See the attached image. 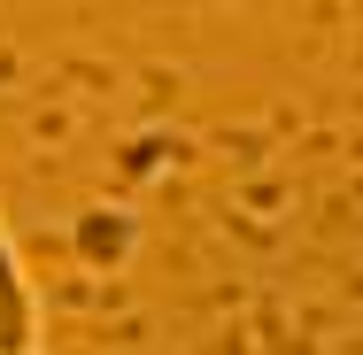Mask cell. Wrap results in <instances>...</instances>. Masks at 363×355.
Wrapping results in <instances>:
<instances>
[{"label": "cell", "mask_w": 363, "mask_h": 355, "mask_svg": "<svg viewBox=\"0 0 363 355\" xmlns=\"http://www.w3.org/2000/svg\"><path fill=\"white\" fill-rule=\"evenodd\" d=\"M39 348V286L16 255V232H8V209H0V355Z\"/></svg>", "instance_id": "cell-1"}, {"label": "cell", "mask_w": 363, "mask_h": 355, "mask_svg": "<svg viewBox=\"0 0 363 355\" xmlns=\"http://www.w3.org/2000/svg\"><path fill=\"white\" fill-rule=\"evenodd\" d=\"M23 355H47V348H23Z\"/></svg>", "instance_id": "cell-2"}]
</instances>
